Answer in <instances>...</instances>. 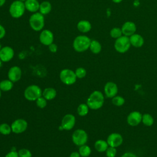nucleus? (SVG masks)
I'll list each match as a JSON object with an SVG mask.
<instances>
[{"label":"nucleus","mask_w":157,"mask_h":157,"mask_svg":"<svg viewBox=\"0 0 157 157\" xmlns=\"http://www.w3.org/2000/svg\"><path fill=\"white\" fill-rule=\"evenodd\" d=\"M104 103V96L100 91L96 90L92 92L86 101V104L92 110H98L101 108Z\"/></svg>","instance_id":"nucleus-1"},{"label":"nucleus","mask_w":157,"mask_h":157,"mask_svg":"<svg viewBox=\"0 0 157 157\" xmlns=\"http://www.w3.org/2000/svg\"><path fill=\"white\" fill-rule=\"evenodd\" d=\"M91 40L85 35H79L73 40L72 47L77 52H83L89 49Z\"/></svg>","instance_id":"nucleus-2"},{"label":"nucleus","mask_w":157,"mask_h":157,"mask_svg":"<svg viewBox=\"0 0 157 157\" xmlns=\"http://www.w3.org/2000/svg\"><path fill=\"white\" fill-rule=\"evenodd\" d=\"M29 24L33 30L41 31L45 25L44 15L39 12L33 13L29 18Z\"/></svg>","instance_id":"nucleus-3"},{"label":"nucleus","mask_w":157,"mask_h":157,"mask_svg":"<svg viewBox=\"0 0 157 157\" xmlns=\"http://www.w3.org/2000/svg\"><path fill=\"white\" fill-rule=\"evenodd\" d=\"M26 10L24 2L19 0L13 1L10 5L9 12L10 16L13 18H19L21 17Z\"/></svg>","instance_id":"nucleus-4"},{"label":"nucleus","mask_w":157,"mask_h":157,"mask_svg":"<svg viewBox=\"0 0 157 157\" xmlns=\"http://www.w3.org/2000/svg\"><path fill=\"white\" fill-rule=\"evenodd\" d=\"M42 91L37 85H30L24 91V96L29 101H36L39 97L42 96Z\"/></svg>","instance_id":"nucleus-5"},{"label":"nucleus","mask_w":157,"mask_h":157,"mask_svg":"<svg viewBox=\"0 0 157 157\" xmlns=\"http://www.w3.org/2000/svg\"><path fill=\"white\" fill-rule=\"evenodd\" d=\"M59 79L64 84L71 85L74 84L77 80L75 72L70 69H64L59 72Z\"/></svg>","instance_id":"nucleus-6"},{"label":"nucleus","mask_w":157,"mask_h":157,"mask_svg":"<svg viewBox=\"0 0 157 157\" xmlns=\"http://www.w3.org/2000/svg\"><path fill=\"white\" fill-rule=\"evenodd\" d=\"M129 37L123 35L117 39L114 43V48L117 52L120 53H126L131 47Z\"/></svg>","instance_id":"nucleus-7"},{"label":"nucleus","mask_w":157,"mask_h":157,"mask_svg":"<svg viewBox=\"0 0 157 157\" xmlns=\"http://www.w3.org/2000/svg\"><path fill=\"white\" fill-rule=\"evenodd\" d=\"M88 134L86 132L82 129H77L74 131L72 135V140L77 146H82L86 144L88 141Z\"/></svg>","instance_id":"nucleus-8"},{"label":"nucleus","mask_w":157,"mask_h":157,"mask_svg":"<svg viewBox=\"0 0 157 157\" xmlns=\"http://www.w3.org/2000/svg\"><path fill=\"white\" fill-rule=\"evenodd\" d=\"M12 132L15 134H21L25 132L28 128L27 121L23 118H18L11 124Z\"/></svg>","instance_id":"nucleus-9"},{"label":"nucleus","mask_w":157,"mask_h":157,"mask_svg":"<svg viewBox=\"0 0 157 157\" xmlns=\"http://www.w3.org/2000/svg\"><path fill=\"white\" fill-rule=\"evenodd\" d=\"M40 42L45 46H48L53 42L54 35L53 33L49 29H43L41 31L39 34Z\"/></svg>","instance_id":"nucleus-10"},{"label":"nucleus","mask_w":157,"mask_h":157,"mask_svg":"<svg viewBox=\"0 0 157 157\" xmlns=\"http://www.w3.org/2000/svg\"><path fill=\"white\" fill-rule=\"evenodd\" d=\"M76 122L75 117L74 115L67 113L65 115L61 120V126L64 130L69 131L71 130L75 126Z\"/></svg>","instance_id":"nucleus-11"},{"label":"nucleus","mask_w":157,"mask_h":157,"mask_svg":"<svg viewBox=\"0 0 157 157\" xmlns=\"http://www.w3.org/2000/svg\"><path fill=\"white\" fill-rule=\"evenodd\" d=\"M106 141L109 146L117 148L123 144V139L120 134L113 132L109 135Z\"/></svg>","instance_id":"nucleus-12"},{"label":"nucleus","mask_w":157,"mask_h":157,"mask_svg":"<svg viewBox=\"0 0 157 157\" xmlns=\"http://www.w3.org/2000/svg\"><path fill=\"white\" fill-rule=\"evenodd\" d=\"M14 50L10 46L2 47L0 50V59L3 63H7L12 59L14 56Z\"/></svg>","instance_id":"nucleus-13"},{"label":"nucleus","mask_w":157,"mask_h":157,"mask_svg":"<svg viewBox=\"0 0 157 157\" xmlns=\"http://www.w3.org/2000/svg\"><path fill=\"white\" fill-rule=\"evenodd\" d=\"M22 75V71L20 67L17 66H13L11 67L7 73L8 79L12 81L13 83L17 82L21 79Z\"/></svg>","instance_id":"nucleus-14"},{"label":"nucleus","mask_w":157,"mask_h":157,"mask_svg":"<svg viewBox=\"0 0 157 157\" xmlns=\"http://www.w3.org/2000/svg\"><path fill=\"white\" fill-rule=\"evenodd\" d=\"M118 86L117 84L113 82H108L105 83L104 88V91L106 97L112 98L118 93Z\"/></svg>","instance_id":"nucleus-15"},{"label":"nucleus","mask_w":157,"mask_h":157,"mask_svg":"<svg viewBox=\"0 0 157 157\" xmlns=\"http://www.w3.org/2000/svg\"><path fill=\"white\" fill-rule=\"evenodd\" d=\"M142 115L138 111L131 112L127 117V122L131 126H136L142 121Z\"/></svg>","instance_id":"nucleus-16"},{"label":"nucleus","mask_w":157,"mask_h":157,"mask_svg":"<svg viewBox=\"0 0 157 157\" xmlns=\"http://www.w3.org/2000/svg\"><path fill=\"white\" fill-rule=\"evenodd\" d=\"M121 29L123 33V35L130 37L136 33V25L134 22L128 21L123 23Z\"/></svg>","instance_id":"nucleus-17"},{"label":"nucleus","mask_w":157,"mask_h":157,"mask_svg":"<svg viewBox=\"0 0 157 157\" xmlns=\"http://www.w3.org/2000/svg\"><path fill=\"white\" fill-rule=\"evenodd\" d=\"M26 10L31 13H35L39 11L40 3L38 0H26L25 2Z\"/></svg>","instance_id":"nucleus-18"},{"label":"nucleus","mask_w":157,"mask_h":157,"mask_svg":"<svg viewBox=\"0 0 157 157\" xmlns=\"http://www.w3.org/2000/svg\"><path fill=\"white\" fill-rule=\"evenodd\" d=\"M131 45L134 47H141L144 44V39L143 37L137 33H135L129 37Z\"/></svg>","instance_id":"nucleus-19"},{"label":"nucleus","mask_w":157,"mask_h":157,"mask_svg":"<svg viewBox=\"0 0 157 157\" xmlns=\"http://www.w3.org/2000/svg\"><path fill=\"white\" fill-rule=\"evenodd\" d=\"M91 23L86 20H80L77 24V29L82 33H86L89 32L91 29Z\"/></svg>","instance_id":"nucleus-20"},{"label":"nucleus","mask_w":157,"mask_h":157,"mask_svg":"<svg viewBox=\"0 0 157 157\" xmlns=\"http://www.w3.org/2000/svg\"><path fill=\"white\" fill-rule=\"evenodd\" d=\"M56 91L55 88L52 87H48L45 88L42 91V96L47 101H50L55 98L56 96Z\"/></svg>","instance_id":"nucleus-21"},{"label":"nucleus","mask_w":157,"mask_h":157,"mask_svg":"<svg viewBox=\"0 0 157 157\" xmlns=\"http://www.w3.org/2000/svg\"><path fill=\"white\" fill-rule=\"evenodd\" d=\"M52 4L49 1H44L40 3L39 12L44 15L48 14L52 10Z\"/></svg>","instance_id":"nucleus-22"},{"label":"nucleus","mask_w":157,"mask_h":157,"mask_svg":"<svg viewBox=\"0 0 157 157\" xmlns=\"http://www.w3.org/2000/svg\"><path fill=\"white\" fill-rule=\"evenodd\" d=\"M108 147L109 145L107 141L102 139H99L94 143V148L98 152H104Z\"/></svg>","instance_id":"nucleus-23"},{"label":"nucleus","mask_w":157,"mask_h":157,"mask_svg":"<svg viewBox=\"0 0 157 157\" xmlns=\"http://www.w3.org/2000/svg\"><path fill=\"white\" fill-rule=\"evenodd\" d=\"M13 86V83L9 79H4L0 82V89L2 91H9L12 89Z\"/></svg>","instance_id":"nucleus-24"},{"label":"nucleus","mask_w":157,"mask_h":157,"mask_svg":"<svg viewBox=\"0 0 157 157\" xmlns=\"http://www.w3.org/2000/svg\"><path fill=\"white\" fill-rule=\"evenodd\" d=\"M89 49L94 54H98L102 50V46L100 42L96 40H91Z\"/></svg>","instance_id":"nucleus-25"},{"label":"nucleus","mask_w":157,"mask_h":157,"mask_svg":"<svg viewBox=\"0 0 157 157\" xmlns=\"http://www.w3.org/2000/svg\"><path fill=\"white\" fill-rule=\"evenodd\" d=\"M89 107L86 104L82 103L78 105L77 107V113L80 117H85L86 116L89 112Z\"/></svg>","instance_id":"nucleus-26"},{"label":"nucleus","mask_w":157,"mask_h":157,"mask_svg":"<svg viewBox=\"0 0 157 157\" xmlns=\"http://www.w3.org/2000/svg\"><path fill=\"white\" fill-rule=\"evenodd\" d=\"M78 153L81 157H88L91 155V150L88 145L85 144L79 147Z\"/></svg>","instance_id":"nucleus-27"},{"label":"nucleus","mask_w":157,"mask_h":157,"mask_svg":"<svg viewBox=\"0 0 157 157\" xmlns=\"http://www.w3.org/2000/svg\"><path fill=\"white\" fill-rule=\"evenodd\" d=\"M142 121L144 125L147 126H151L154 123V119L150 114L145 113L142 115Z\"/></svg>","instance_id":"nucleus-28"},{"label":"nucleus","mask_w":157,"mask_h":157,"mask_svg":"<svg viewBox=\"0 0 157 157\" xmlns=\"http://www.w3.org/2000/svg\"><path fill=\"white\" fill-rule=\"evenodd\" d=\"M12 132L11 126L7 123H4L0 124V133L2 135H9Z\"/></svg>","instance_id":"nucleus-29"},{"label":"nucleus","mask_w":157,"mask_h":157,"mask_svg":"<svg viewBox=\"0 0 157 157\" xmlns=\"http://www.w3.org/2000/svg\"><path fill=\"white\" fill-rule=\"evenodd\" d=\"M110 35L113 39H117L119 38L120 37L123 36V33H122L121 29L120 28H117V27L113 28L110 31Z\"/></svg>","instance_id":"nucleus-30"},{"label":"nucleus","mask_w":157,"mask_h":157,"mask_svg":"<svg viewBox=\"0 0 157 157\" xmlns=\"http://www.w3.org/2000/svg\"><path fill=\"white\" fill-rule=\"evenodd\" d=\"M125 100L124 99L120 96H115L113 98H112V102L113 103V105H115V106H121L124 104Z\"/></svg>","instance_id":"nucleus-31"},{"label":"nucleus","mask_w":157,"mask_h":157,"mask_svg":"<svg viewBox=\"0 0 157 157\" xmlns=\"http://www.w3.org/2000/svg\"><path fill=\"white\" fill-rule=\"evenodd\" d=\"M77 78H83L86 75V71L85 68L82 67H79L75 69L74 71Z\"/></svg>","instance_id":"nucleus-32"},{"label":"nucleus","mask_w":157,"mask_h":157,"mask_svg":"<svg viewBox=\"0 0 157 157\" xmlns=\"http://www.w3.org/2000/svg\"><path fill=\"white\" fill-rule=\"evenodd\" d=\"M36 105L40 109H44L47 106V100L45 99L42 96L39 97L36 101Z\"/></svg>","instance_id":"nucleus-33"},{"label":"nucleus","mask_w":157,"mask_h":157,"mask_svg":"<svg viewBox=\"0 0 157 157\" xmlns=\"http://www.w3.org/2000/svg\"><path fill=\"white\" fill-rule=\"evenodd\" d=\"M19 157H32L31 151L27 148H21L18 151Z\"/></svg>","instance_id":"nucleus-34"},{"label":"nucleus","mask_w":157,"mask_h":157,"mask_svg":"<svg viewBox=\"0 0 157 157\" xmlns=\"http://www.w3.org/2000/svg\"><path fill=\"white\" fill-rule=\"evenodd\" d=\"M105 155L107 157H115L117 155L116 148L109 146V147L105 151Z\"/></svg>","instance_id":"nucleus-35"},{"label":"nucleus","mask_w":157,"mask_h":157,"mask_svg":"<svg viewBox=\"0 0 157 157\" xmlns=\"http://www.w3.org/2000/svg\"><path fill=\"white\" fill-rule=\"evenodd\" d=\"M48 47L49 51L50 52H52V53H56L57 52V50H58V46H57V45L56 44L53 43V42L52 44H51L50 45H49Z\"/></svg>","instance_id":"nucleus-36"},{"label":"nucleus","mask_w":157,"mask_h":157,"mask_svg":"<svg viewBox=\"0 0 157 157\" xmlns=\"http://www.w3.org/2000/svg\"><path fill=\"white\" fill-rule=\"evenodd\" d=\"M5 157H19L18 156V153L17 151L15 150H12L10 151H9V153H7Z\"/></svg>","instance_id":"nucleus-37"},{"label":"nucleus","mask_w":157,"mask_h":157,"mask_svg":"<svg viewBox=\"0 0 157 157\" xmlns=\"http://www.w3.org/2000/svg\"><path fill=\"white\" fill-rule=\"evenodd\" d=\"M6 31L5 28L1 24H0V39H2V38H4V36H6Z\"/></svg>","instance_id":"nucleus-38"},{"label":"nucleus","mask_w":157,"mask_h":157,"mask_svg":"<svg viewBox=\"0 0 157 157\" xmlns=\"http://www.w3.org/2000/svg\"><path fill=\"white\" fill-rule=\"evenodd\" d=\"M121 157H137V156L132 152L124 153Z\"/></svg>","instance_id":"nucleus-39"},{"label":"nucleus","mask_w":157,"mask_h":157,"mask_svg":"<svg viewBox=\"0 0 157 157\" xmlns=\"http://www.w3.org/2000/svg\"><path fill=\"white\" fill-rule=\"evenodd\" d=\"M69 157H81V156L78 151H73L70 154Z\"/></svg>","instance_id":"nucleus-40"},{"label":"nucleus","mask_w":157,"mask_h":157,"mask_svg":"<svg viewBox=\"0 0 157 157\" xmlns=\"http://www.w3.org/2000/svg\"><path fill=\"white\" fill-rule=\"evenodd\" d=\"M6 3V0H0V7L3 6Z\"/></svg>","instance_id":"nucleus-41"},{"label":"nucleus","mask_w":157,"mask_h":157,"mask_svg":"<svg viewBox=\"0 0 157 157\" xmlns=\"http://www.w3.org/2000/svg\"><path fill=\"white\" fill-rule=\"evenodd\" d=\"M113 2H115V3H120V2H121L123 0H112Z\"/></svg>","instance_id":"nucleus-42"},{"label":"nucleus","mask_w":157,"mask_h":157,"mask_svg":"<svg viewBox=\"0 0 157 157\" xmlns=\"http://www.w3.org/2000/svg\"><path fill=\"white\" fill-rule=\"evenodd\" d=\"M2 64H3V62H2V61L0 59V68L2 66Z\"/></svg>","instance_id":"nucleus-43"},{"label":"nucleus","mask_w":157,"mask_h":157,"mask_svg":"<svg viewBox=\"0 0 157 157\" xmlns=\"http://www.w3.org/2000/svg\"><path fill=\"white\" fill-rule=\"evenodd\" d=\"M1 89H0V98H1Z\"/></svg>","instance_id":"nucleus-44"},{"label":"nucleus","mask_w":157,"mask_h":157,"mask_svg":"<svg viewBox=\"0 0 157 157\" xmlns=\"http://www.w3.org/2000/svg\"><path fill=\"white\" fill-rule=\"evenodd\" d=\"M2 47V45H1V43H0V50H1V49Z\"/></svg>","instance_id":"nucleus-45"},{"label":"nucleus","mask_w":157,"mask_h":157,"mask_svg":"<svg viewBox=\"0 0 157 157\" xmlns=\"http://www.w3.org/2000/svg\"><path fill=\"white\" fill-rule=\"evenodd\" d=\"M19 1H22V2H25L26 0H19Z\"/></svg>","instance_id":"nucleus-46"}]
</instances>
